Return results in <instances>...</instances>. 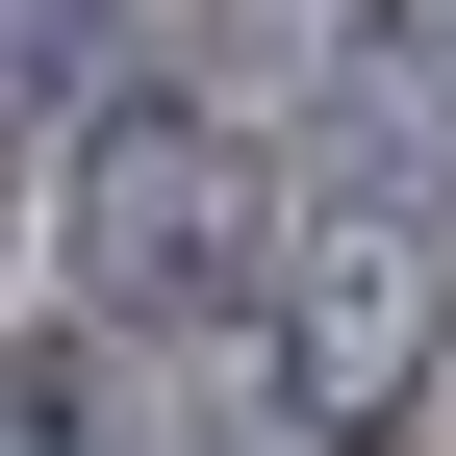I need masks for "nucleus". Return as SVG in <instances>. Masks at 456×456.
Instances as JSON below:
<instances>
[{
    "label": "nucleus",
    "instance_id": "obj_2",
    "mask_svg": "<svg viewBox=\"0 0 456 456\" xmlns=\"http://www.w3.org/2000/svg\"><path fill=\"white\" fill-rule=\"evenodd\" d=\"M279 355H305V406H380V380H406L431 330H406V279L355 254V279H305V330H279Z\"/></svg>",
    "mask_w": 456,
    "mask_h": 456
},
{
    "label": "nucleus",
    "instance_id": "obj_1",
    "mask_svg": "<svg viewBox=\"0 0 456 456\" xmlns=\"http://www.w3.org/2000/svg\"><path fill=\"white\" fill-rule=\"evenodd\" d=\"M228 228H254V178H228L203 127H127V152H102V305H203Z\"/></svg>",
    "mask_w": 456,
    "mask_h": 456
}]
</instances>
